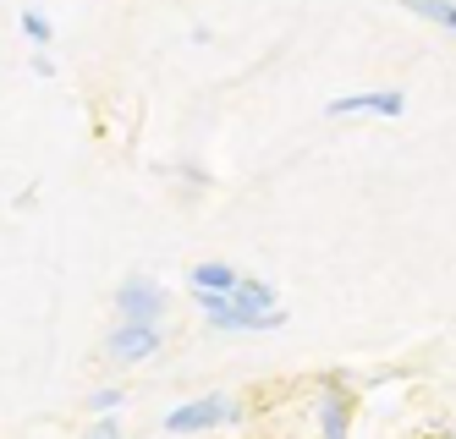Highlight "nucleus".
<instances>
[{"label":"nucleus","mask_w":456,"mask_h":439,"mask_svg":"<svg viewBox=\"0 0 456 439\" xmlns=\"http://www.w3.org/2000/svg\"><path fill=\"white\" fill-rule=\"evenodd\" d=\"M232 297H237V302H248V308H275V302H281V291H275L270 280H253V275H237Z\"/></svg>","instance_id":"8"},{"label":"nucleus","mask_w":456,"mask_h":439,"mask_svg":"<svg viewBox=\"0 0 456 439\" xmlns=\"http://www.w3.org/2000/svg\"><path fill=\"white\" fill-rule=\"evenodd\" d=\"M17 28H22V39L34 45V50H45V45L55 39V22H50L45 12H34V6H22V12H17Z\"/></svg>","instance_id":"9"},{"label":"nucleus","mask_w":456,"mask_h":439,"mask_svg":"<svg viewBox=\"0 0 456 439\" xmlns=\"http://www.w3.org/2000/svg\"><path fill=\"white\" fill-rule=\"evenodd\" d=\"M314 423H319V434L341 439V434L352 428V390H346V385H324L319 401H314Z\"/></svg>","instance_id":"5"},{"label":"nucleus","mask_w":456,"mask_h":439,"mask_svg":"<svg viewBox=\"0 0 456 439\" xmlns=\"http://www.w3.org/2000/svg\"><path fill=\"white\" fill-rule=\"evenodd\" d=\"M402 12H412L418 22H435L440 33H456V0H402Z\"/></svg>","instance_id":"7"},{"label":"nucleus","mask_w":456,"mask_h":439,"mask_svg":"<svg viewBox=\"0 0 456 439\" xmlns=\"http://www.w3.org/2000/svg\"><path fill=\"white\" fill-rule=\"evenodd\" d=\"M121 401H126V390H116V385H110V390H100V395H94L88 407H94V412H116Z\"/></svg>","instance_id":"10"},{"label":"nucleus","mask_w":456,"mask_h":439,"mask_svg":"<svg viewBox=\"0 0 456 439\" xmlns=\"http://www.w3.org/2000/svg\"><path fill=\"white\" fill-rule=\"evenodd\" d=\"M232 423H242V407H237L232 395L209 390L199 401H187V407H176L166 418V434H204V428H232Z\"/></svg>","instance_id":"1"},{"label":"nucleus","mask_w":456,"mask_h":439,"mask_svg":"<svg viewBox=\"0 0 456 439\" xmlns=\"http://www.w3.org/2000/svg\"><path fill=\"white\" fill-rule=\"evenodd\" d=\"M159 346H166V335H159V324H143V319H121L110 335H105V357L110 362H149Z\"/></svg>","instance_id":"3"},{"label":"nucleus","mask_w":456,"mask_h":439,"mask_svg":"<svg viewBox=\"0 0 456 439\" xmlns=\"http://www.w3.org/2000/svg\"><path fill=\"white\" fill-rule=\"evenodd\" d=\"M116 313H121V319L159 324V319L171 313V297H166V286H159L154 275H126V280L116 286Z\"/></svg>","instance_id":"2"},{"label":"nucleus","mask_w":456,"mask_h":439,"mask_svg":"<svg viewBox=\"0 0 456 439\" xmlns=\"http://www.w3.org/2000/svg\"><path fill=\"white\" fill-rule=\"evenodd\" d=\"M187 286H209V291H232L237 286V269L225 258H199L187 269Z\"/></svg>","instance_id":"6"},{"label":"nucleus","mask_w":456,"mask_h":439,"mask_svg":"<svg viewBox=\"0 0 456 439\" xmlns=\"http://www.w3.org/2000/svg\"><path fill=\"white\" fill-rule=\"evenodd\" d=\"M407 110V93L402 88H363V93H341L324 105V116H385V121H396Z\"/></svg>","instance_id":"4"}]
</instances>
